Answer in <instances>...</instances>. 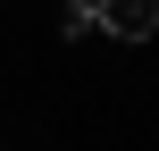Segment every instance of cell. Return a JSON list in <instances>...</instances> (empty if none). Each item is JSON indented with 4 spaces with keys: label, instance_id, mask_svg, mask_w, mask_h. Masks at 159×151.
<instances>
[{
    "label": "cell",
    "instance_id": "cell-1",
    "mask_svg": "<svg viewBox=\"0 0 159 151\" xmlns=\"http://www.w3.org/2000/svg\"><path fill=\"white\" fill-rule=\"evenodd\" d=\"M92 25H109L117 42H151L159 34V0H92Z\"/></svg>",
    "mask_w": 159,
    "mask_h": 151
},
{
    "label": "cell",
    "instance_id": "cell-2",
    "mask_svg": "<svg viewBox=\"0 0 159 151\" xmlns=\"http://www.w3.org/2000/svg\"><path fill=\"white\" fill-rule=\"evenodd\" d=\"M67 34H75V42L92 34V0H67Z\"/></svg>",
    "mask_w": 159,
    "mask_h": 151
}]
</instances>
